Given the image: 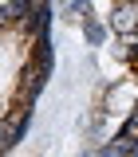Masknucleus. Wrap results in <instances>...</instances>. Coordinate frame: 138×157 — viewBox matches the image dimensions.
Listing matches in <instances>:
<instances>
[{"instance_id": "4", "label": "nucleus", "mask_w": 138, "mask_h": 157, "mask_svg": "<svg viewBox=\"0 0 138 157\" xmlns=\"http://www.w3.org/2000/svg\"><path fill=\"white\" fill-rule=\"evenodd\" d=\"M107 28H111L118 39H122V36H134V32H138V0L115 4V12L107 16Z\"/></svg>"}, {"instance_id": "2", "label": "nucleus", "mask_w": 138, "mask_h": 157, "mask_svg": "<svg viewBox=\"0 0 138 157\" xmlns=\"http://www.w3.org/2000/svg\"><path fill=\"white\" fill-rule=\"evenodd\" d=\"M47 78H51V71L28 59L24 71H20V78H16V106H36V98L47 90Z\"/></svg>"}, {"instance_id": "7", "label": "nucleus", "mask_w": 138, "mask_h": 157, "mask_svg": "<svg viewBox=\"0 0 138 157\" xmlns=\"http://www.w3.org/2000/svg\"><path fill=\"white\" fill-rule=\"evenodd\" d=\"M118 43H122V47H118V55H122V59L138 71V32H134V36H122Z\"/></svg>"}, {"instance_id": "9", "label": "nucleus", "mask_w": 138, "mask_h": 157, "mask_svg": "<svg viewBox=\"0 0 138 157\" xmlns=\"http://www.w3.org/2000/svg\"><path fill=\"white\" fill-rule=\"evenodd\" d=\"M8 28H12V16H8V8L0 4V32H8Z\"/></svg>"}, {"instance_id": "10", "label": "nucleus", "mask_w": 138, "mask_h": 157, "mask_svg": "<svg viewBox=\"0 0 138 157\" xmlns=\"http://www.w3.org/2000/svg\"><path fill=\"white\" fill-rule=\"evenodd\" d=\"M115 4H126V0H115Z\"/></svg>"}, {"instance_id": "6", "label": "nucleus", "mask_w": 138, "mask_h": 157, "mask_svg": "<svg viewBox=\"0 0 138 157\" xmlns=\"http://www.w3.org/2000/svg\"><path fill=\"white\" fill-rule=\"evenodd\" d=\"M107 32H111V28H107V24H99L95 16H91V20H83V36H87V43H91V47H103Z\"/></svg>"}, {"instance_id": "3", "label": "nucleus", "mask_w": 138, "mask_h": 157, "mask_svg": "<svg viewBox=\"0 0 138 157\" xmlns=\"http://www.w3.org/2000/svg\"><path fill=\"white\" fill-rule=\"evenodd\" d=\"M51 20H55V8H51V0H36V8L28 12V20L20 24V32L28 39H36V36H47L51 32Z\"/></svg>"}, {"instance_id": "5", "label": "nucleus", "mask_w": 138, "mask_h": 157, "mask_svg": "<svg viewBox=\"0 0 138 157\" xmlns=\"http://www.w3.org/2000/svg\"><path fill=\"white\" fill-rule=\"evenodd\" d=\"M32 63L47 67V71H55V47H51V32L32 39Z\"/></svg>"}, {"instance_id": "8", "label": "nucleus", "mask_w": 138, "mask_h": 157, "mask_svg": "<svg viewBox=\"0 0 138 157\" xmlns=\"http://www.w3.org/2000/svg\"><path fill=\"white\" fill-rule=\"evenodd\" d=\"M67 20H91V0H67Z\"/></svg>"}, {"instance_id": "1", "label": "nucleus", "mask_w": 138, "mask_h": 157, "mask_svg": "<svg viewBox=\"0 0 138 157\" xmlns=\"http://www.w3.org/2000/svg\"><path fill=\"white\" fill-rule=\"evenodd\" d=\"M28 126H32V106H12L8 114L0 118V157L12 153L28 137Z\"/></svg>"}, {"instance_id": "11", "label": "nucleus", "mask_w": 138, "mask_h": 157, "mask_svg": "<svg viewBox=\"0 0 138 157\" xmlns=\"http://www.w3.org/2000/svg\"><path fill=\"white\" fill-rule=\"evenodd\" d=\"M63 4H67V0H63Z\"/></svg>"}]
</instances>
